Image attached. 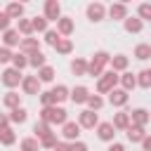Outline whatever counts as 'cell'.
Here are the masks:
<instances>
[{
    "label": "cell",
    "instance_id": "obj_31",
    "mask_svg": "<svg viewBox=\"0 0 151 151\" xmlns=\"http://www.w3.org/2000/svg\"><path fill=\"white\" fill-rule=\"evenodd\" d=\"M38 80H40V83H50V80H54V68H52V66H42V68H38Z\"/></svg>",
    "mask_w": 151,
    "mask_h": 151
},
{
    "label": "cell",
    "instance_id": "obj_2",
    "mask_svg": "<svg viewBox=\"0 0 151 151\" xmlns=\"http://www.w3.org/2000/svg\"><path fill=\"white\" fill-rule=\"evenodd\" d=\"M111 61V54L109 52H94V57L87 61V76L92 78H99L104 73V66Z\"/></svg>",
    "mask_w": 151,
    "mask_h": 151
},
{
    "label": "cell",
    "instance_id": "obj_22",
    "mask_svg": "<svg viewBox=\"0 0 151 151\" xmlns=\"http://www.w3.org/2000/svg\"><path fill=\"white\" fill-rule=\"evenodd\" d=\"M5 14H7L9 19H21V14H24V5H21V2H9L7 9H5Z\"/></svg>",
    "mask_w": 151,
    "mask_h": 151
},
{
    "label": "cell",
    "instance_id": "obj_24",
    "mask_svg": "<svg viewBox=\"0 0 151 151\" xmlns=\"http://www.w3.org/2000/svg\"><path fill=\"white\" fill-rule=\"evenodd\" d=\"M125 132H127V139H130V142H142V139L146 137L144 127H137V125H130Z\"/></svg>",
    "mask_w": 151,
    "mask_h": 151
},
{
    "label": "cell",
    "instance_id": "obj_18",
    "mask_svg": "<svg viewBox=\"0 0 151 151\" xmlns=\"http://www.w3.org/2000/svg\"><path fill=\"white\" fill-rule=\"evenodd\" d=\"M111 125H113L116 130H127V127H130V113H127V111H120V113H116Z\"/></svg>",
    "mask_w": 151,
    "mask_h": 151
},
{
    "label": "cell",
    "instance_id": "obj_8",
    "mask_svg": "<svg viewBox=\"0 0 151 151\" xmlns=\"http://www.w3.org/2000/svg\"><path fill=\"white\" fill-rule=\"evenodd\" d=\"M19 52H24L26 57L40 52V42H38V38H21V42H19Z\"/></svg>",
    "mask_w": 151,
    "mask_h": 151
},
{
    "label": "cell",
    "instance_id": "obj_32",
    "mask_svg": "<svg viewBox=\"0 0 151 151\" xmlns=\"http://www.w3.org/2000/svg\"><path fill=\"white\" fill-rule=\"evenodd\" d=\"M26 118H28V113H26V109H21V106H19V109H12V113H9V120H12V123H19V125L26 123Z\"/></svg>",
    "mask_w": 151,
    "mask_h": 151
},
{
    "label": "cell",
    "instance_id": "obj_26",
    "mask_svg": "<svg viewBox=\"0 0 151 151\" xmlns=\"http://www.w3.org/2000/svg\"><path fill=\"white\" fill-rule=\"evenodd\" d=\"M19 101H21V99H19V94H17L14 90H9V92L2 97V104H5L7 109H19Z\"/></svg>",
    "mask_w": 151,
    "mask_h": 151
},
{
    "label": "cell",
    "instance_id": "obj_33",
    "mask_svg": "<svg viewBox=\"0 0 151 151\" xmlns=\"http://www.w3.org/2000/svg\"><path fill=\"white\" fill-rule=\"evenodd\" d=\"M33 132H35V139L40 142V139H42L45 134H50L52 130H50V125H47V123H42V120H40V123H35V125H33Z\"/></svg>",
    "mask_w": 151,
    "mask_h": 151
},
{
    "label": "cell",
    "instance_id": "obj_13",
    "mask_svg": "<svg viewBox=\"0 0 151 151\" xmlns=\"http://www.w3.org/2000/svg\"><path fill=\"white\" fill-rule=\"evenodd\" d=\"M97 137H99L101 142H113L116 127H113L111 123H99V125H97Z\"/></svg>",
    "mask_w": 151,
    "mask_h": 151
},
{
    "label": "cell",
    "instance_id": "obj_37",
    "mask_svg": "<svg viewBox=\"0 0 151 151\" xmlns=\"http://www.w3.org/2000/svg\"><path fill=\"white\" fill-rule=\"evenodd\" d=\"M87 106H90V111H99L101 106H104V99L99 97V94H90L87 97V101H85Z\"/></svg>",
    "mask_w": 151,
    "mask_h": 151
},
{
    "label": "cell",
    "instance_id": "obj_20",
    "mask_svg": "<svg viewBox=\"0 0 151 151\" xmlns=\"http://www.w3.org/2000/svg\"><path fill=\"white\" fill-rule=\"evenodd\" d=\"M134 57H137L139 61L151 59V45H149V42H139V45L134 47Z\"/></svg>",
    "mask_w": 151,
    "mask_h": 151
},
{
    "label": "cell",
    "instance_id": "obj_7",
    "mask_svg": "<svg viewBox=\"0 0 151 151\" xmlns=\"http://www.w3.org/2000/svg\"><path fill=\"white\" fill-rule=\"evenodd\" d=\"M47 21H59L61 19V5L57 0H47L45 2V14H42Z\"/></svg>",
    "mask_w": 151,
    "mask_h": 151
},
{
    "label": "cell",
    "instance_id": "obj_34",
    "mask_svg": "<svg viewBox=\"0 0 151 151\" xmlns=\"http://www.w3.org/2000/svg\"><path fill=\"white\" fill-rule=\"evenodd\" d=\"M40 149V142L35 139V137H26V139H21V151H38Z\"/></svg>",
    "mask_w": 151,
    "mask_h": 151
},
{
    "label": "cell",
    "instance_id": "obj_9",
    "mask_svg": "<svg viewBox=\"0 0 151 151\" xmlns=\"http://www.w3.org/2000/svg\"><path fill=\"white\" fill-rule=\"evenodd\" d=\"M21 90L26 94H40V80H38V76H24Z\"/></svg>",
    "mask_w": 151,
    "mask_h": 151
},
{
    "label": "cell",
    "instance_id": "obj_29",
    "mask_svg": "<svg viewBox=\"0 0 151 151\" xmlns=\"http://www.w3.org/2000/svg\"><path fill=\"white\" fill-rule=\"evenodd\" d=\"M28 66H33V68H42V66H47V59H45V54H42V52H35V54H31V57H28Z\"/></svg>",
    "mask_w": 151,
    "mask_h": 151
},
{
    "label": "cell",
    "instance_id": "obj_51",
    "mask_svg": "<svg viewBox=\"0 0 151 151\" xmlns=\"http://www.w3.org/2000/svg\"><path fill=\"white\" fill-rule=\"evenodd\" d=\"M149 120H151V111H149Z\"/></svg>",
    "mask_w": 151,
    "mask_h": 151
},
{
    "label": "cell",
    "instance_id": "obj_4",
    "mask_svg": "<svg viewBox=\"0 0 151 151\" xmlns=\"http://www.w3.org/2000/svg\"><path fill=\"white\" fill-rule=\"evenodd\" d=\"M78 125H80V127H87V130H94V127L99 125V118H97V113H94V111L85 109V111H80V113H78Z\"/></svg>",
    "mask_w": 151,
    "mask_h": 151
},
{
    "label": "cell",
    "instance_id": "obj_41",
    "mask_svg": "<svg viewBox=\"0 0 151 151\" xmlns=\"http://www.w3.org/2000/svg\"><path fill=\"white\" fill-rule=\"evenodd\" d=\"M40 146H42V149H54V146H57V134H54V132L45 134V137L40 139Z\"/></svg>",
    "mask_w": 151,
    "mask_h": 151
},
{
    "label": "cell",
    "instance_id": "obj_48",
    "mask_svg": "<svg viewBox=\"0 0 151 151\" xmlns=\"http://www.w3.org/2000/svg\"><path fill=\"white\" fill-rule=\"evenodd\" d=\"M54 151H71V144H68V142H57Z\"/></svg>",
    "mask_w": 151,
    "mask_h": 151
},
{
    "label": "cell",
    "instance_id": "obj_25",
    "mask_svg": "<svg viewBox=\"0 0 151 151\" xmlns=\"http://www.w3.org/2000/svg\"><path fill=\"white\" fill-rule=\"evenodd\" d=\"M26 66H28V57H26L24 52H17V54H12V68L21 71V68H26Z\"/></svg>",
    "mask_w": 151,
    "mask_h": 151
},
{
    "label": "cell",
    "instance_id": "obj_11",
    "mask_svg": "<svg viewBox=\"0 0 151 151\" xmlns=\"http://www.w3.org/2000/svg\"><path fill=\"white\" fill-rule=\"evenodd\" d=\"M109 17L116 19V21H125L127 19V5L125 2H113L109 7Z\"/></svg>",
    "mask_w": 151,
    "mask_h": 151
},
{
    "label": "cell",
    "instance_id": "obj_3",
    "mask_svg": "<svg viewBox=\"0 0 151 151\" xmlns=\"http://www.w3.org/2000/svg\"><path fill=\"white\" fill-rule=\"evenodd\" d=\"M118 78H120V76H118L116 71H106V73H101V76H99V83H97V92H99V94H104V92L116 90Z\"/></svg>",
    "mask_w": 151,
    "mask_h": 151
},
{
    "label": "cell",
    "instance_id": "obj_36",
    "mask_svg": "<svg viewBox=\"0 0 151 151\" xmlns=\"http://www.w3.org/2000/svg\"><path fill=\"white\" fill-rule=\"evenodd\" d=\"M54 50H57L59 54H68V52L73 50V42H71L68 38H61V40H59V42L54 45Z\"/></svg>",
    "mask_w": 151,
    "mask_h": 151
},
{
    "label": "cell",
    "instance_id": "obj_15",
    "mask_svg": "<svg viewBox=\"0 0 151 151\" xmlns=\"http://www.w3.org/2000/svg\"><path fill=\"white\" fill-rule=\"evenodd\" d=\"M21 42V38H19V33H17V28H7L5 33H2V47H14V45H19Z\"/></svg>",
    "mask_w": 151,
    "mask_h": 151
},
{
    "label": "cell",
    "instance_id": "obj_12",
    "mask_svg": "<svg viewBox=\"0 0 151 151\" xmlns=\"http://www.w3.org/2000/svg\"><path fill=\"white\" fill-rule=\"evenodd\" d=\"M104 17H106V7H104L101 2L87 5V19H90V21H101Z\"/></svg>",
    "mask_w": 151,
    "mask_h": 151
},
{
    "label": "cell",
    "instance_id": "obj_52",
    "mask_svg": "<svg viewBox=\"0 0 151 151\" xmlns=\"http://www.w3.org/2000/svg\"><path fill=\"white\" fill-rule=\"evenodd\" d=\"M149 76H151V68H149Z\"/></svg>",
    "mask_w": 151,
    "mask_h": 151
},
{
    "label": "cell",
    "instance_id": "obj_28",
    "mask_svg": "<svg viewBox=\"0 0 151 151\" xmlns=\"http://www.w3.org/2000/svg\"><path fill=\"white\" fill-rule=\"evenodd\" d=\"M17 33H21L24 38H31V33H33V24H31V19H19Z\"/></svg>",
    "mask_w": 151,
    "mask_h": 151
},
{
    "label": "cell",
    "instance_id": "obj_42",
    "mask_svg": "<svg viewBox=\"0 0 151 151\" xmlns=\"http://www.w3.org/2000/svg\"><path fill=\"white\" fill-rule=\"evenodd\" d=\"M137 14H139V19H149L151 21V2H142L137 7Z\"/></svg>",
    "mask_w": 151,
    "mask_h": 151
},
{
    "label": "cell",
    "instance_id": "obj_40",
    "mask_svg": "<svg viewBox=\"0 0 151 151\" xmlns=\"http://www.w3.org/2000/svg\"><path fill=\"white\" fill-rule=\"evenodd\" d=\"M40 104H42V109H45V106H57V99H54L52 90H50V92H40Z\"/></svg>",
    "mask_w": 151,
    "mask_h": 151
},
{
    "label": "cell",
    "instance_id": "obj_1",
    "mask_svg": "<svg viewBox=\"0 0 151 151\" xmlns=\"http://www.w3.org/2000/svg\"><path fill=\"white\" fill-rule=\"evenodd\" d=\"M40 120L47 125H64L66 123V109L61 106H45L40 111Z\"/></svg>",
    "mask_w": 151,
    "mask_h": 151
},
{
    "label": "cell",
    "instance_id": "obj_47",
    "mask_svg": "<svg viewBox=\"0 0 151 151\" xmlns=\"http://www.w3.org/2000/svg\"><path fill=\"white\" fill-rule=\"evenodd\" d=\"M142 151H151V134H146L142 139Z\"/></svg>",
    "mask_w": 151,
    "mask_h": 151
},
{
    "label": "cell",
    "instance_id": "obj_38",
    "mask_svg": "<svg viewBox=\"0 0 151 151\" xmlns=\"http://www.w3.org/2000/svg\"><path fill=\"white\" fill-rule=\"evenodd\" d=\"M137 85H139V87H144V90H149V87H151V76H149V68L137 73Z\"/></svg>",
    "mask_w": 151,
    "mask_h": 151
},
{
    "label": "cell",
    "instance_id": "obj_5",
    "mask_svg": "<svg viewBox=\"0 0 151 151\" xmlns=\"http://www.w3.org/2000/svg\"><path fill=\"white\" fill-rule=\"evenodd\" d=\"M21 80H24L21 71H17V68H5V71H2V85L17 87V85H21Z\"/></svg>",
    "mask_w": 151,
    "mask_h": 151
},
{
    "label": "cell",
    "instance_id": "obj_45",
    "mask_svg": "<svg viewBox=\"0 0 151 151\" xmlns=\"http://www.w3.org/2000/svg\"><path fill=\"white\" fill-rule=\"evenodd\" d=\"M7 28H9V17L5 12H0V33H5Z\"/></svg>",
    "mask_w": 151,
    "mask_h": 151
},
{
    "label": "cell",
    "instance_id": "obj_44",
    "mask_svg": "<svg viewBox=\"0 0 151 151\" xmlns=\"http://www.w3.org/2000/svg\"><path fill=\"white\" fill-rule=\"evenodd\" d=\"M7 61H12V52L7 47H0V64H7Z\"/></svg>",
    "mask_w": 151,
    "mask_h": 151
},
{
    "label": "cell",
    "instance_id": "obj_49",
    "mask_svg": "<svg viewBox=\"0 0 151 151\" xmlns=\"http://www.w3.org/2000/svg\"><path fill=\"white\" fill-rule=\"evenodd\" d=\"M7 123H9V116L0 113V130H2V127H7Z\"/></svg>",
    "mask_w": 151,
    "mask_h": 151
},
{
    "label": "cell",
    "instance_id": "obj_35",
    "mask_svg": "<svg viewBox=\"0 0 151 151\" xmlns=\"http://www.w3.org/2000/svg\"><path fill=\"white\" fill-rule=\"evenodd\" d=\"M31 24H33V31H38V33H45L50 21H47L45 17H33V19H31Z\"/></svg>",
    "mask_w": 151,
    "mask_h": 151
},
{
    "label": "cell",
    "instance_id": "obj_46",
    "mask_svg": "<svg viewBox=\"0 0 151 151\" xmlns=\"http://www.w3.org/2000/svg\"><path fill=\"white\" fill-rule=\"evenodd\" d=\"M71 151H87V144L85 142H73L71 144Z\"/></svg>",
    "mask_w": 151,
    "mask_h": 151
},
{
    "label": "cell",
    "instance_id": "obj_43",
    "mask_svg": "<svg viewBox=\"0 0 151 151\" xmlns=\"http://www.w3.org/2000/svg\"><path fill=\"white\" fill-rule=\"evenodd\" d=\"M59 40H61V35H59L57 31H50V28L45 31V42H47V45H52V47H54Z\"/></svg>",
    "mask_w": 151,
    "mask_h": 151
},
{
    "label": "cell",
    "instance_id": "obj_27",
    "mask_svg": "<svg viewBox=\"0 0 151 151\" xmlns=\"http://www.w3.org/2000/svg\"><path fill=\"white\" fill-rule=\"evenodd\" d=\"M14 142H17V134H14V130H12V127H2V130H0V144L9 146V144H14Z\"/></svg>",
    "mask_w": 151,
    "mask_h": 151
},
{
    "label": "cell",
    "instance_id": "obj_50",
    "mask_svg": "<svg viewBox=\"0 0 151 151\" xmlns=\"http://www.w3.org/2000/svg\"><path fill=\"white\" fill-rule=\"evenodd\" d=\"M109 151H125V146H123V144H118V142H113V144L109 146Z\"/></svg>",
    "mask_w": 151,
    "mask_h": 151
},
{
    "label": "cell",
    "instance_id": "obj_21",
    "mask_svg": "<svg viewBox=\"0 0 151 151\" xmlns=\"http://www.w3.org/2000/svg\"><path fill=\"white\" fill-rule=\"evenodd\" d=\"M118 80H120V85H123L120 90H125V92H130V90L137 85V76H134V73H127V71H125V73H123Z\"/></svg>",
    "mask_w": 151,
    "mask_h": 151
},
{
    "label": "cell",
    "instance_id": "obj_6",
    "mask_svg": "<svg viewBox=\"0 0 151 151\" xmlns=\"http://www.w3.org/2000/svg\"><path fill=\"white\" fill-rule=\"evenodd\" d=\"M78 134H80V125H78V123L66 120V123L61 125V137H64V142H78Z\"/></svg>",
    "mask_w": 151,
    "mask_h": 151
},
{
    "label": "cell",
    "instance_id": "obj_30",
    "mask_svg": "<svg viewBox=\"0 0 151 151\" xmlns=\"http://www.w3.org/2000/svg\"><path fill=\"white\" fill-rule=\"evenodd\" d=\"M71 71L76 76H87V61L85 59H73L71 61Z\"/></svg>",
    "mask_w": 151,
    "mask_h": 151
},
{
    "label": "cell",
    "instance_id": "obj_10",
    "mask_svg": "<svg viewBox=\"0 0 151 151\" xmlns=\"http://www.w3.org/2000/svg\"><path fill=\"white\" fill-rule=\"evenodd\" d=\"M127 113H130V125L144 127L149 123V111L146 109H134V111H127Z\"/></svg>",
    "mask_w": 151,
    "mask_h": 151
},
{
    "label": "cell",
    "instance_id": "obj_39",
    "mask_svg": "<svg viewBox=\"0 0 151 151\" xmlns=\"http://www.w3.org/2000/svg\"><path fill=\"white\" fill-rule=\"evenodd\" d=\"M52 94H54L57 101H64V99H68V87L66 85H57V87H52Z\"/></svg>",
    "mask_w": 151,
    "mask_h": 151
},
{
    "label": "cell",
    "instance_id": "obj_23",
    "mask_svg": "<svg viewBox=\"0 0 151 151\" xmlns=\"http://www.w3.org/2000/svg\"><path fill=\"white\" fill-rule=\"evenodd\" d=\"M111 66H113V71H125L127 68V64H130V59L125 57V54H116V57H111V61H109Z\"/></svg>",
    "mask_w": 151,
    "mask_h": 151
},
{
    "label": "cell",
    "instance_id": "obj_14",
    "mask_svg": "<svg viewBox=\"0 0 151 151\" xmlns=\"http://www.w3.org/2000/svg\"><path fill=\"white\" fill-rule=\"evenodd\" d=\"M127 99H130V97H127L125 90H111V92H109V101H111V106H118V109H120V106L127 104Z\"/></svg>",
    "mask_w": 151,
    "mask_h": 151
},
{
    "label": "cell",
    "instance_id": "obj_17",
    "mask_svg": "<svg viewBox=\"0 0 151 151\" xmlns=\"http://www.w3.org/2000/svg\"><path fill=\"white\" fill-rule=\"evenodd\" d=\"M71 101L73 104H85L87 101V97H90V92H87V87H83V85H78V87H73L71 90Z\"/></svg>",
    "mask_w": 151,
    "mask_h": 151
},
{
    "label": "cell",
    "instance_id": "obj_19",
    "mask_svg": "<svg viewBox=\"0 0 151 151\" xmlns=\"http://www.w3.org/2000/svg\"><path fill=\"white\" fill-rule=\"evenodd\" d=\"M123 24H125V31H127V33H139L142 26H144V21H142L139 17H127Z\"/></svg>",
    "mask_w": 151,
    "mask_h": 151
},
{
    "label": "cell",
    "instance_id": "obj_16",
    "mask_svg": "<svg viewBox=\"0 0 151 151\" xmlns=\"http://www.w3.org/2000/svg\"><path fill=\"white\" fill-rule=\"evenodd\" d=\"M57 33L64 35V38L71 35V33H73V19H71V17H61V19L57 21Z\"/></svg>",
    "mask_w": 151,
    "mask_h": 151
}]
</instances>
